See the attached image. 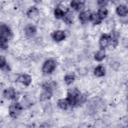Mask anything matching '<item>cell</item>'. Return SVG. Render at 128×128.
<instances>
[{
    "label": "cell",
    "instance_id": "15",
    "mask_svg": "<svg viewBox=\"0 0 128 128\" xmlns=\"http://www.w3.org/2000/svg\"><path fill=\"white\" fill-rule=\"evenodd\" d=\"M94 74L96 76L101 77L105 75V69L104 66L101 65L97 66L94 70Z\"/></svg>",
    "mask_w": 128,
    "mask_h": 128
},
{
    "label": "cell",
    "instance_id": "3",
    "mask_svg": "<svg viewBox=\"0 0 128 128\" xmlns=\"http://www.w3.org/2000/svg\"><path fill=\"white\" fill-rule=\"evenodd\" d=\"M56 64L54 60L52 59L48 60L44 62L42 66V70L44 74H50L56 68Z\"/></svg>",
    "mask_w": 128,
    "mask_h": 128
},
{
    "label": "cell",
    "instance_id": "16",
    "mask_svg": "<svg viewBox=\"0 0 128 128\" xmlns=\"http://www.w3.org/2000/svg\"><path fill=\"white\" fill-rule=\"evenodd\" d=\"M90 20L94 24H98L101 23L102 21L98 14L96 13H91L90 17Z\"/></svg>",
    "mask_w": 128,
    "mask_h": 128
},
{
    "label": "cell",
    "instance_id": "6",
    "mask_svg": "<svg viewBox=\"0 0 128 128\" xmlns=\"http://www.w3.org/2000/svg\"><path fill=\"white\" fill-rule=\"evenodd\" d=\"M4 96L7 99L13 100L16 98V92L13 88H8L4 91Z\"/></svg>",
    "mask_w": 128,
    "mask_h": 128
},
{
    "label": "cell",
    "instance_id": "21",
    "mask_svg": "<svg viewBox=\"0 0 128 128\" xmlns=\"http://www.w3.org/2000/svg\"><path fill=\"white\" fill-rule=\"evenodd\" d=\"M66 12L64 11L62 9L60 8H56L54 10V14L56 18H60L64 16Z\"/></svg>",
    "mask_w": 128,
    "mask_h": 128
},
{
    "label": "cell",
    "instance_id": "12",
    "mask_svg": "<svg viewBox=\"0 0 128 128\" xmlns=\"http://www.w3.org/2000/svg\"><path fill=\"white\" fill-rule=\"evenodd\" d=\"M117 14L120 16H125L128 14V8L125 5L121 4L118 6L116 9Z\"/></svg>",
    "mask_w": 128,
    "mask_h": 128
},
{
    "label": "cell",
    "instance_id": "7",
    "mask_svg": "<svg viewBox=\"0 0 128 128\" xmlns=\"http://www.w3.org/2000/svg\"><path fill=\"white\" fill-rule=\"evenodd\" d=\"M111 38V36L110 34H104L102 36L100 40V48L104 49L105 48L107 47L109 40Z\"/></svg>",
    "mask_w": 128,
    "mask_h": 128
},
{
    "label": "cell",
    "instance_id": "20",
    "mask_svg": "<svg viewBox=\"0 0 128 128\" xmlns=\"http://www.w3.org/2000/svg\"><path fill=\"white\" fill-rule=\"evenodd\" d=\"M72 14L71 12H68V10H67L64 16V20L65 22L67 24H70L72 23Z\"/></svg>",
    "mask_w": 128,
    "mask_h": 128
},
{
    "label": "cell",
    "instance_id": "13",
    "mask_svg": "<svg viewBox=\"0 0 128 128\" xmlns=\"http://www.w3.org/2000/svg\"><path fill=\"white\" fill-rule=\"evenodd\" d=\"M71 7L76 10H80L84 8V3L79 0H72L70 2Z\"/></svg>",
    "mask_w": 128,
    "mask_h": 128
},
{
    "label": "cell",
    "instance_id": "23",
    "mask_svg": "<svg viewBox=\"0 0 128 128\" xmlns=\"http://www.w3.org/2000/svg\"><path fill=\"white\" fill-rule=\"evenodd\" d=\"M0 67L2 70L4 69L5 68H7L5 58L2 56H1L0 58Z\"/></svg>",
    "mask_w": 128,
    "mask_h": 128
},
{
    "label": "cell",
    "instance_id": "24",
    "mask_svg": "<svg viewBox=\"0 0 128 128\" xmlns=\"http://www.w3.org/2000/svg\"><path fill=\"white\" fill-rule=\"evenodd\" d=\"M108 2V1L106 0H98V4L101 8H103L107 4Z\"/></svg>",
    "mask_w": 128,
    "mask_h": 128
},
{
    "label": "cell",
    "instance_id": "22",
    "mask_svg": "<svg viewBox=\"0 0 128 128\" xmlns=\"http://www.w3.org/2000/svg\"><path fill=\"white\" fill-rule=\"evenodd\" d=\"M66 83L68 84H70L74 82L75 80V76L73 74H68L66 75L64 78Z\"/></svg>",
    "mask_w": 128,
    "mask_h": 128
},
{
    "label": "cell",
    "instance_id": "10",
    "mask_svg": "<svg viewBox=\"0 0 128 128\" xmlns=\"http://www.w3.org/2000/svg\"><path fill=\"white\" fill-rule=\"evenodd\" d=\"M91 12L89 10H86L81 12L79 15V18L82 24H85L88 20H90V17Z\"/></svg>",
    "mask_w": 128,
    "mask_h": 128
},
{
    "label": "cell",
    "instance_id": "5",
    "mask_svg": "<svg viewBox=\"0 0 128 128\" xmlns=\"http://www.w3.org/2000/svg\"><path fill=\"white\" fill-rule=\"evenodd\" d=\"M16 81L23 84L26 86H28L32 82V78L29 74H24L18 76Z\"/></svg>",
    "mask_w": 128,
    "mask_h": 128
},
{
    "label": "cell",
    "instance_id": "1",
    "mask_svg": "<svg viewBox=\"0 0 128 128\" xmlns=\"http://www.w3.org/2000/svg\"><path fill=\"white\" fill-rule=\"evenodd\" d=\"M69 106H78L84 102L86 100V96L82 94L80 91L76 88L70 89L68 90L67 98Z\"/></svg>",
    "mask_w": 128,
    "mask_h": 128
},
{
    "label": "cell",
    "instance_id": "8",
    "mask_svg": "<svg viewBox=\"0 0 128 128\" xmlns=\"http://www.w3.org/2000/svg\"><path fill=\"white\" fill-rule=\"evenodd\" d=\"M66 38L64 32L61 30L55 31L52 34V38L56 42H60L64 40Z\"/></svg>",
    "mask_w": 128,
    "mask_h": 128
},
{
    "label": "cell",
    "instance_id": "11",
    "mask_svg": "<svg viewBox=\"0 0 128 128\" xmlns=\"http://www.w3.org/2000/svg\"><path fill=\"white\" fill-rule=\"evenodd\" d=\"M39 14V11L38 9L35 6H32L27 12V16L28 18L32 19L35 18Z\"/></svg>",
    "mask_w": 128,
    "mask_h": 128
},
{
    "label": "cell",
    "instance_id": "19",
    "mask_svg": "<svg viewBox=\"0 0 128 128\" xmlns=\"http://www.w3.org/2000/svg\"><path fill=\"white\" fill-rule=\"evenodd\" d=\"M97 14L100 16V18H101V20H102L106 17L108 14V11L106 8H105L104 7H103V8H100L98 10Z\"/></svg>",
    "mask_w": 128,
    "mask_h": 128
},
{
    "label": "cell",
    "instance_id": "2",
    "mask_svg": "<svg viewBox=\"0 0 128 128\" xmlns=\"http://www.w3.org/2000/svg\"><path fill=\"white\" fill-rule=\"evenodd\" d=\"M12 36V33L10 29L6 24H2L0 28V45L2 50H6L8 48V40Z\"/></svg>",
    "mask_w": 128,
    "mask_h": 128
},
{
    "label": "cell",
    "instance_id": "4",
    "mask_svg": "<svg viewBox=\"0 0 128 128\" xmlns=\"http://www.w3.org/2000/svg\"><path fill=\"white\" fill-rule=\"evenodd\" d=\"M22 106L18 103L12 104L8 108L10 115L13 118H16L20 113L22 110Z\"/></svg>",
    "mask_w": 128,
    "mask_h": 128
},
{
    "label": "cell",
    "instance_id": "9",
    "mask_svg": "<svg viewBox=\"0 0 128 128\" xmlns=\"http://www.w3.org/2000/svg\"><path fill=\"white\" fill-rule=\"evenodd\" d=\"M24 32L25 34L29 38H32L34 36V35L36 34V29L34 26L30 24L26 27Z\"/></svg>",
    "mask_w": 128,
    "mask_h": 128
},
{
    "label": "cell",
    "instance_id": "17",
    "mask_svg": "<svg viewBox=\"0 0 128 128\" xmlns=\"http://www.w3.org/2000/svg\"><path fill=\"white\" fill-rule=\"evenodd\" d=\"M106 57L104 49L100 48L94 55V58L96 61H101Z\"/></svg>",
    "mask_w": 128,
    "mask_h": 128
},
{
    "label": "cell",
    "instance_id": "18",
    "mask_svg": "<svg viewBox=\"0 0 128 128\" xmlns=\"http://www.w3.org/2000/svg\"><path fill=\"white\" fill-rule=\"evenodd\" d=\"M58 106L61 109L66 110L68 108V106H69V104L67 99L66 98L60 99L58 102Z\"/></svg>",
    "mask_w": 128,
    "mask_h": 128
},
{
    "label": "cell",
    "instance_id": "14",
    "mask_svg": "<svg viewBox=\"0 0 128 128\" xmlns=\"http://www.w3.org/2000/svg\"><path fill=\"white\" fill-rule=\"evenodd\" d=\"M118 44V38L114 36L112 38L111 36V38H110L108 43V44L107 48H108L109 50H112L114 49L116 47Z\"/></svg>",
    "mask_w": 128,
    "mask_h": 128
}]
</instances>
